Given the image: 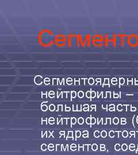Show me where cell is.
<instances>
[{"mask_svg":"<svg viewBox=\"0 0 138 155\" xmlns=\"http://www.w3.org/2000/svg\"><path fill=\"white\" fill-rule=\"evenodd\" d=\"M43 77L40 76V75H38L36 76L35 78H34V82L37 85H41L43 83Z\"/></svg>","mask_w":138,"mask_h":155,"instance_id":"cell-1","label":"cell"},{"mask_svg":"<svg viewBox=\"0 0 138 155\" xmlns=\"http://www.w3.org/2000/svg\"><path fill=\"white\" fill-rule=\"evenodd\" d=\"M69 138H72L73 140H74V137H73V131H69L68 132V135L66 137V140H68Z\"/></svg>","mask_w":138,"mask_h":155,"instance_id":"cell-2","label":"cell"},{"mask_svg":"<svg viewBox=\"0 0 138 155\" xmlns=\"http://www.w3.org/2000/svg\"><path fill=\"white\" fill-rule=\"evenodd\" d=\"M77 122V119L75 117H73L71 118V127H72V126L73 125H75Z\"/></svg>","mask_w":138,"mask_h":155,"instance_id":"cell-3","label":"cell"},{"mask_svg":"<svg viewBox=\"0 0 138 155\" xmlns=\"http://www.w3.org/2000/svg\"><path fill=\"white\" fill-rule=\"evenodd\" d=\"M77 96V93L75 91H72L71 92V101H72L73 98H75Z\"/></svg>","mask_w":138,"mask_h":155,"instance_id":"cell-4","label":"cell"},{"mask_svg":"<svg viewBox=\"0 0 138 155\" xmlns=\"http://www.w3.org/2000/svg\"><path fill=\"white\" fill-rule=\"evenodd\" d=\"M62 145H60V144H56V151H62Z\"/></svg>","mask_w":138,"mask_h":155,"instance_id":"cell-5","label":"cell"},{"mask_svg":"<svg viewBox=\"0 0 138 155\" xmlns=\"http://www.w3.org/2000/svg\"><path fill=\"white\" fill-rule=\"evenodd\" d=\"M81 135V132L80 131V130H77L76 132H75V136H76V138H75V140H77V138H79Z\"/></svg>","mask_w":138,"mask_h":155,"instance_id":"cell-6","label":"cell"},{"mask_svg":"<svg viewBox=\"0 0 138 155\" xmlns=\"http://www.w3.org/2000/svg\"><path fill=\"white\" fill-rule=\"evenodd\" d=\"M41 109L43 112H46L48 109V107L46 105H41Z\"/></svg>","mask_w":138,"mask_h":155,"instance_id":"cell-7","label":"cell"},{"mask_svg":"<svg viewBox=\"0 0 138 155\" xmlns=\"http://www.w3.org/2000/svg\"><path fill=\"white\" fill-rule=\"evenodd\" d=\"M44 83L46 85H48L50 83V79L48 78H46L44 79Z\"/></svg>","mask_w":138,"mask_h":155,"instance_id":"cell-8","label":"cell"},{"mask_svg":"<svg viewBox=\"0 0 138 155\" xmlns=\"http://www.w3.org/2000/svg\"><path fill=\"white\" fill-rule=\"evenodd\" d=\"M54 121H55V119L53 117H51L48 119V122L50 125H53L54 124Z\"/></svg>","mask_w":138,"mask_h":155,"instance_id":"cell-9","label":"cell"},{"mask_svg":"<svg viewBox=\"0 0 138 155\" xmlns=\"http://www.w3.org/2000/svg\"><path fill=\"white\" fill-rule=\"evenodd\" d=\"M49 110L51 111V112H53L55 110V106L53 104H51L49 106Z\"/></svg>","mask_w":138,"mask_h":155,"instance_id":"cell-10","label":"cell"},{"mask_svg":"<svg viewBox=\"0 0 138 155\" xmlns=\"http://www.w3.org/2000/svg\"><path fill=\"white\" fill-rule=\"evenodd\" d=\"M47 149V145L46 144H43L41 145V149L43 151H46Z\"/></svg>","mask_w":138,"mask_h":155,"instance_id":"cell-11","label":"cell"},{"mask_svg":"<svg viewBox=\"0 0 138 155\" xmlns=\"http://www.w3.org/2000/svg\"><path fill=\"white\" fill-rule=\"evenodd\" d=\"M78 122L80 125H83V124L84 123V119L83 117H80L78 119Z\"/></svg>","mask_w":138,"mask_h":155,"instance_id":"cell-12","label":"cell"},{"mask_svg":"<svg viewBox=\"0 0 138 155\" xmlns=\"http://www.w3.org/2000/svg\"><path fill=\"white\" fill-rule=\"evenodd\" d=\"M78 96L80 98H82L83 97H84V93L83 92V91H80L78 92Z\"/></svg>","mask_w":138,"mask_h":155,"instance_id":"cell-13","label":"cell"},{"mask_svg":"<svg viewBox=\"0 0 138 155\" xmlns=\"http://www.w3.org/2000/svg\"><path fill=\"white\" fill-rule=\"evenodd\" d=\"M88 83L89 85H92L94 83V79L92 78H90L89 79H88Z\"/></svg>","mask_w":138,"mask_h":155,"instance_id":"cell-14","label":"cell"},{"mask_svg":"<svg viewBox=\"0 0 138 155\" xmlns=\"http://www.w3.org/2000/svg\"><path fill=\"white\" fill-rule=\"evenodd\" d=\"M91 119H92V118L87 117V118L86 119V124H88V125L91 124Z\"/></svg>","mask_w":138,"mask_h":155,"instance_id":"cell-15","label":"cell"},{"mask_svg":"<svg viewBox=\"0 0 138 155\" xmlns=\"http://www.w3.org/2000/svg\"><path fill=\"white\" fill-rule=\"evenodd\" d=\"M89 145H86L85 144L83 145V151L86 152V151H89Z\"/></svg>","mask_w":138,"mask_h":155,"instance_id":"cell-16","label":"cell"},{"mask_svg":"<svg viewBox=\"0 0 138 155\" xmlns=\"http://www.w3.org/2000/svg\"><path fill=\"white\" fill-rule=\"evenodd\" d=\"M92 149L93 151H96L97 149V148H98L97 145L96 144H93L92 145Z\"/></svg>","mask_w":138,"mask_h":155,"instance_id":"cell-17","label":"cell"},{"mask_svg":"<svg viewBox=\"0 0 138 155\" xmlns=\"http://www.w3.org/2000/svg\"><path fill=\"white\" fill-rule=\"evenodd\" d=\"M47 92L44 94L43 92H41V98L42 99H47Z\"/></svg>","mask_w":138,"mask_h":155,"instance_id":"cell-18","label":"cell"},{"mask_svg":"<svg viewBox=\"0 0 138 155\" xmlns=\"http://www.w3.org/2000/svg\"><path fill=\"white\" fill-rule=\"evenodd\" d=\"M60 110L62 112H63V105H58V109L56 110V111L58 112Z\"/></svg>","mask_w":138,"mask_h":155,"instance_id":"cell-19","label":"cell"},{"mask_svg":"<svg viewBox=\"0 0 138 155\" xmlns=\"http://www.w3.org/2000/svg\"><path fill=\"white\" fill-rule=\"evenodd\" d=\"M86 96L87 98H91V91H87L86 92Z\"/></svg>","mask_w":138,"mask_h":155,"instance_id":"cell-20","label":"cell"},{"mask_svg":"<svg viewBox=\"0 0 138 155\" xmlns=\"http://www.w3.org/2000/svg\"><path fill=\"white\" fill-rule=\"evenodd\" d=\"M50 136H51L53 137H54V136L53 135V132H49V131L47 132V137L48 138V137H50Z\"/></svg>","mask_w":138,"mask_h":155,"instance_id":"cell-21","label":"cell"},{"mask_svg":"<svg viewBox=\"0 0 138 155\" xmlns=\"http://www.w3.org/2000/svg\"><path fill=\"white\" fill-rule=\"evenodd\" d=\"M53 85H58V79H55V78H53Z\"/></svg>","mask_w":138,"mask_h":155,"instance_id":"cell-22","label":"cell"},{"mask_svg":"<svg viewBox=\"0 0 138 155\" xmlns=\"http://www.w3.org/2000/svg\"><path fill=\"white\" fill-rule=\"evenodd\" d=\"M74 85L75 86H80V79L78 80H77L75 79H74Z\"/></svg>","mask_w":138,"mask_h":155,"instance_id":"cell-23","label":"cell"},{"mask_svg":"<svg viewBox=\"0 0 138 155\" xmlns=\"http://www.w3.org/2000/svg\"><path fill=\"white\" fill-rule=\"evenodd\" d=\"M96 92H95V91H91V100H92V98H95L96 97Z\"/></svg>","mask_w":138,"mask_h":155,"instance_id":"cell-24","label":"cell"},{"mask_svg":"<svg viewBox=\"0 0 138 155\" xmlns=\"http://www.w3.org/2000/svg\"><path fill=\"white\" fill-rule=\"evenodd\" d=\"M82 107H83V106L81 105H77V111L78 112H81L82 111Z\"/></svg>","mask_w":138,"mask_h":155,"instance_id":"cell-25","label":"cell"},{"mask_svg":"<svg viewBox=\"0 0 138 155\" xmlns=\"http://www.w3.org/2000/svg\"><path fill=\"white\" fill-rule=\"evenodd\" d=\"M73 112H77V105H73Z\"/></svg>","mask_w":138,"mask_h":155,"instance_id":"cell-26","label":"cell"},{"mask_svg":"<svg viewBox=\"0 0 138 155\" xmlns=\"http://www.w3.org/2000/svg\"><path fill=\"white\" fill-rule=\"evenodd\" d=\"M96 121V118H94V117L92 118V119H91V125L95 124Z\"/></svg>","mask_w":138,"mask_h":155,"instance_id":"cell-27","label":"cell"},{"mask_svg":"<svg viewBox=\"0 0 138 155\" xmlns=\"http://www.w3.org/2000/svg\"><path fill=\"white\" fill-rule=\"evenodd\" d=\"M101 136L102 137H105L106 136H107V132H105V131H102V132H101Z\"/></svg>","mask_w":138,"mask_h":155,"instance_id":"cell-28","label":"cell"},{"mask_svg":"<svg viewBox=\"0 0 138 155\" xmlns=\"http://www.w3.org/2000/svg\"><path fill=\"white\" fill-rule=\"evenodd\" d=\"M94 136L96 137H98L99 136H100V132L98 131H95V133H94Z\"/></svg>","mask_w":138,"mask_h":155,"instance_id":"cell-29","label":"cell"},{"mask_svg":"<svg viewBox=\"0 0 138 155\" xmlns=\"http://www.w3.org/2000/svg\"><path fill=\"white\" fill-rule=\"evenodd\" d=\"M119 122V119H117V118H115L113 119V123L115 124H117Z\"/></svg>","mask_w":138,"mask_h":155,"instance_id":"cell-30","label":"cell"},{"mask_svg":"<svg viewBox=\"0 0 138 155\" xmlns=\"http://www.w3.org/2000/svg\"><path fill=\"white\" fill-rule=\"evenodd\" d=\"M120 149V145H119V144H116V145H115V149L117 150V151H118V150H119Z\"/></svg>","mask_w":138,"mask_h":155,"instance_id":"cell-31","label":"cell"},{"mask_svg":"<svg viewBox=\"0 0 138 155\" xmlns=\"http://www.w3.org/2000/svg\"><path fill=\"white\" fill-rule=\"evenodd\" d=\"M122 149L124 150V151H125L127 149V146L126 144H123L122 145Z\"/></svg>","mask_w":138,"mask_h":155,"instance_id":"cell-32","label":"cell"},{"mask_svg":"<svg viewBox=\"0 0 138 155\" xmlns=\"http://www.w3.org/2000/svg\"><path fill=\"white\" fill-rule=\"evenodd\" d=\"M127 134H128V133H127V131H124V132H123V136L124 137H127Z\"/></svg>","mask_w":138,"mask_h":155,"instance_id":"cell-33","label":"cell"},{"mask_svg":"<svg viewBox=\"0 0 138 155\" xmlns=\"http://www.w3.org/2000/svg\"><path fill=\"white\" fill-rule=\"evenodd\" d=\"M71 110L70 107H68L66 106V105H65V111L66 112H70Z\"/></svg>","mask_w":138,"mask_h":155,"instance_id":"cell-34","label":"cell"},{"mask_svg":"<svg viewBox=\"0 0 138 155\" xmlns=\"http://www.w3.org/2000/svg\"><path fill=\"white\" fill-rule=\"evenodd\" d=\"M44 122H46V124H47V118L45 119V120H44L43 118L41 119V124L43 125V124H44Z\"/></svg>","mask_w":138,"mask_h":155,"instance_id":"cell-35","label":"cell"},{"mask_svg":"<svg viewBox=\"0 0 138 155\" xmlns=\"http://www.w3.org/2000/svg\"><path fill=\"white\" fill-rule=\"evenodd\" d=\"M124 79L123 78H120V83L121 85H123L124 83Z\"/></svg>","mask_w":138,"mask_h":155,"instance_id":"cell-36","label":"cell"},{"mask_svg":"<svg viewBox=\"0 0 138 155\" xmlns=\"http://www.w3.org/2000/svg\"><path fill=\"white\" fill-rule=\"evenodd\" d=\"M83 146H78V151H83Z\"/></svg>","mask_w":138,"mask_h":155,"instance_id":"cell-37","label":"cell"},{"mask_svg":"<svg viewBox=\"0 0 138 155\" xmlns=\"http://www.w3.org/2000/svg\"><path fill=\"white\" fill-rule=\"evenodd\" d=\"M46 135L47 134V132H45V131H43V132H42V134H41V137L43 138V137H44V135Z\"/></svg>","mask_w":138,"mask_h":155,"instance_id":"cell-38","label":"cell"},{"mask_svg":"<svg viewBox=\"0 0 138 155\" xmlns=\"http://www.w3.org/2000/svg\"><path fill=\"white\" fill-rule=\"evenodd\" d=\"M48 149L50 151H53L54 149V147H48Z\"/></svg>","mask_w":138,"mask_h":155,"instance_id":"cell-39","label":"cell"},{"mask_svg":"<svg viewBox=\"0 0 138 155\" xmlns=\"http://www.w3.org/2000/svg\"><path fill=\"white\" fill-rule=\"evenodd\" d=\"M83 138L89 137V133L88 134H83Z\"/></svg>","mask_w":138,"mask_h":155,"instance_id":"cell-40","label":"cell"},{"mask_svg":"<svg viewBox=\"0 0 138 155\" xmlns=\"http://www.w3.org/2000/svg\"><path fill=\"white\" fill-rule=\"evenodd\" d=\"M57 124H59V122L60 121H62V118H57Z\"/></svg>","mask_w":138,"mask_h":155,"instance_id":"cell-41","label":"cell"},{"mask_svg":"<svg viewBox=\"0 0 138 155\" xmlns=\"http://www.w3.org/2000/svg\"><path fill=\"white\" fill-rule=\"evenodd\" d=\"M59 134H60V135H63V136H65V131H61V132H59Z\"/></svg>","mask_w":138,"mask_h":155,"instance_id":"cell-42","label":"cell"},{"mask_svg":"<svg viewBox=\"0 0 138 155\" xmlns=\"http://www.w3.org/2000/svg\"><path fill=\"white\" fill-rule=\"evenodd\" d=\"M48 95H55V92L54 91H51L49 92Z\"/></svg>","mask_w":138,"mask_h":155,"instance_id":"cell-43","label":"cell"},{"mask_svg":"<svg viewBox=\"0 0 138 155\" xmlns=\"http://www.w3.org/2000/svg\"><path fill=\"white\" fill-rule=\"evenodd\" d=\"M89 107H86V108H83V110L84 112H87V111H89Z\"/></svg>","mask_w":138,"mask_h":155,"instance_id":"cell-44","label":"cell"},{"mask_svg":"<svg viewBox=\"0 0 138 155\" xmlns=\"http://www.w3.org/2000/svg\"><path fill=\"white\" fill-rule=\"evenodd\" d=\"M110 136L111 137H113V131H111L110 132Z\"/></svg>","mask_w":138,"mask_h":155,"instance_id":"cell-45","label":"cell"},{"mask_svg":"<svg viewBox=\"0 0 138 155\" xmlns=\"http://www.w3.org/2000/svg\"><path fill=\"white\" fill-rule=\"evenodd\" d=\"M70 149L71 151H76L77 149V148H74V147H70Z\"/></svg>","mask_w":138,"mask_h":155,"instance_id":"cell-46","label":"cell"},{"mask_svg":"<svg viewBox=\"0 0 138 155\" xmlns=\"http://www.w3.org/2000/svg\"><path fill=\"white\" fill-rule=\"evenodd\" d=\"M73 82V80H72V79L71 78H68V79H67V82Z\"/></svg>","mask_w":138,"mask_h":155,"instance_id":"cell-47","label":"cell"},{"mask_svg":"<svg viewBox=\"0 0 138 155\" xmlns=\"http://www.w3.org/2000/svg\"><path fill=\"white\" fill-rule=\"evenodd\" d=\"M86 107H89V105H87V104H85V105H83V108H86Z\"/></svg>","mask_w":138,"mask_h":155,"instance_id":"cell-48","label":"cell"},{"mask_svg":"<svg viewBox=\"0 0 138 155\" xmlns=\"http://www.w3.org/2000/svg\"><path fill=\"white\" fill-rule=\"evenodd\" d=\"M48 147H54V145L53 144H50L48 145Z\"/></svg>","mask_w":138,"mask_h":155,"instance_id":"cell-49","label":"cell"},{"mask_svg":"<svg viewBox=\"0 0 138 155\" xmlns=\"http://www.w3.org/2000/svg\"><path fill=\"white\" fill-rule=\"evenodd\" d=\"M70 147H74V148H77V145L75 144H73L71 145Z\"/></svg>","mask_w":138,"mask_h":155,"instance_id":"cell-50","label":"cell"},{"mask_svg":"<svg viewBox=\"0 0 138 155\" xmlns=\"http://www.w3.org/2000/svg\"><path fill=\"white\" fill-rule=\"evenodd\" d=\"M117 109H118L119 110H120V111H121V110H122V106H121V105H119L118 107H117Z\"/></svg>","mask_w":138,"mask_h":155,"instance_id":"cell-51","label":"cell"},{"mask_svg":"<svg viewBox=\"0 0 138 155\" xmlns=\"http://www.w3.org/2000/svg\"><path fill=\"white\" fill-rule=\"evenodd\" d=\"M83 134H88L89 133H88V131H87V130H85V131H83Z\"/></svg>","mask_w":138,"mask_h":155,"instance_id":"cell-52","label":"cell"},{"mask_svg":"<svg viewBox=\"0 0 138 155\" xmlns=\"http://www.w3.org/2000/svg\"><path fill=\"white\" fill-rule=\"evenodd\" d=\"M108 81H109V79H105V84H108Z\"/></svg>","mask_w":138,"mask_h":155,"instance_id":"cell-53","label":"cell"},{"mask_svg":"<svg viewBox=\"0 0 138 155\" xmlns=\"http://www.w3.org/2000/svg\"><path fill=\"white\" fill-rule=\"evenodd\" d=\"M91 107H92V109L94 108V109H96V105H92V106H91Z\"/></svg>","mask_w":138,"mask_h":155,"instance_id":"cell-54","label":"cell"},{"mask_svg":"<svg viewBox=\"0 0 138 155\" xmlns=\"http://www.w3.org/2000/svg\"><path fill=\"white\" fill-rule=\"evenodd\" d=\"M70 91H67V98H69V95L70 94Z\"/></svg>","mask_w":138,"mask_h":155,"instance_id":"cell-55","label":"cell"},{"mask_svg":"<svg viewBox=\"0 0 138 155\" xmlns=\"http://www.w3.org/2000/svg\"><path fill=\"white\" fill-rule=\"evenodd\" d=\"M118 97H119V95H118L117 94H115V95H114V97H115V98H117Z\"/></svg>","mask_w":138,"mask_h":155,"instance_id":"cell-56","label":"cell"},{"mask_svg":"<svg viewBox=\"0 0 138 155\" xmlns=\"http://www.w3.org/2000/svg\"><path fill=\"white\" fill-rule=\"evenodd\" d=\"M48 102V101H44V102H42L41 104V105H44V103H47Z\"/></svg>","mask_w":138,"mask_h":155,"instance_id":"cell-57","label":"cell"},{"mask_svg":"<svg viewBox=\"0 0 138 155\" xmlns=\"http://www.w3.org/2000/svg\"><path fill=\"white\" fill-rule=\"evenodd\" d=\"M104 146H105L104 145H101V148H103V147H104Z\"/></svg>","mask_w":138,"mask_h":155,"instance_id":"cell-58","label":"cell"},{"mask_svg":"<svg viewBox=\"0 0 138 155\" xmlns=\"http://www.w3.org/2000/svg\"><path fill=\"white\" fill-rule=\"evenodd\" d=\"M96 81H97V82H100V81H101V79H96Z\"/></svg>","mask_w":138,"mask_h":155,"instance_id":"cell-59","label":"cell"},{"mask_svg":"<svg viewBox=\"0 0 138 155\" xmlns=\"http://www.w3.org/2000/svg\"><path fill=\"white\" fill-rule=\"evenodd\" d=\"M122 124H125V122L122 121Z\"/></svg>","mask_w":138,"mask_h":155,"instance_id":"cell-60","label":"cell"}]
</instances>
